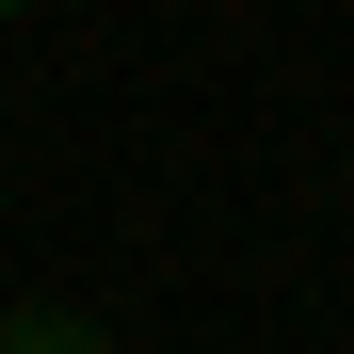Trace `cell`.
I'll return each mask as SVG.
<instances>
[{
  "label": "cell",
  "mask_w": 354,
  "mask_h": 354,
  "mask_svg": "<svg viewBox=\"0 0 354 354\" xmlns=\"http://www.w3.org/2000/svg\"><path fill=\"white\" fill-rule=\"evenodd\" d=\"M0 17H48V0H0Z\"/></svg>",
  "instance_id": "2"
},
{
  "label": "cell",
  "mask_w": 354,
  "mask_h": 354,
  "mask_svg": "<svg viewBox=\"0 0 354 354\" xmlns=\"http://www.w3.org/2000/svg\"><path fill=\"white\" fill-rule=\"evenodd\" d=\"M0 354H113V322H97V306H17Z\"/></svg>",
  "instance_id": "1"
}]
</instances>
